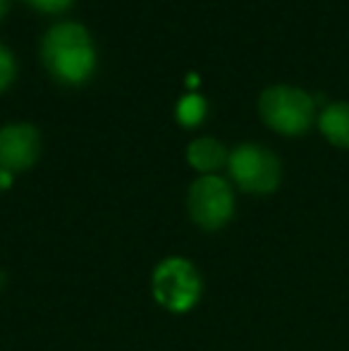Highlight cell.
<instances>
[{
    "mask_svg": "<svg viewBox=\"0 0 349 351\" xmlns=\"http://www.w3.org/2000/svg\"><path fill=\"white\" fill-rule=\"evenodd\" d=\"M228 148L218 139H210V136H201V139L191 141L189 148H186V160L199 172L220 170L223 165H228Z\"/></svg>",
    "mask_w": 349,
    "mask_h": 351,
    "instance_id": "52a82bcc",
    "label": "cell"
},
{
    "mask_svg": "<svg viewBox=\"0 0 349 351\" xmlns=\"http://www.w3.org/2000/svg\"><path fill=\"white\" fill-rule=\"evenodd\" d=\"M189 215L204 230H218L232 217L234 199L232 189L223 177L206 175L191 184L189 196H186Z\"/></svg>",
    "mask_w": 349,
    "mask_h": 351,
    "instance_id": "5b68a950",
    "label": "cell"
},
{
    "mask_svg": "<svg viewBox=\"0 0 349 351\" xmlns=\"http://www.w3.org/2000/svg\"><path fill=\"white\" fill-rule=\"evenodd\" d=\"M201 278L184 258H168L154 273V296L160 306L175 313H184L199 301Z\"/></svg>",
    "mask_w": 349,
    "mask_h": 351,
    "instance_id": "277c9868",
    "label": "cell"
},
{
    "mask_svg": "<svg viewBox=\"0 0 349 351\" xmlns=\"http://www.w3.org/2000/svg\"><path fill=\"white\" fill-rule=\"evenodd\" d=\"M318 130L333 146L349 151V103H330L318 117Z\"/></svg>",
    "mask_w": 349,
    "mask_h": 351,
    "instance_id": "ba28073f",
    "label": "cell"
},
{
    "mask_svg": "<svg viewBox=\"0 0 349 351\" xmlns=\"http://www.w3.org/2000/svg\"><path fill=\"white\" fill-rule=\"evenodd\" d=\"M206 115V101L196 93H186L180 103H177V120L184 127H194L204 120Z\"/></svg>",
    "mask_w": 349,
    "mask_h": 351,
    "instance_id": "9c48e42d",
    "label": "cell"
},
{
    "mask_svg": "<svg viewBox=\"0 0 349 351\" xmlns=\"http://www.w3.org/2000/svg\"><path fill=\"white\" fill-rule=\"evenodd\" d=\"M41 58L60 84L86 82L96 67L91 34L77 22H60L48 29L41 43Z\"/></svg>",
    "mask_w": 349,
    "mask_h": 351,
    "instance_id": "6da1fadb",
    "label": "cell"
},
{
    "mask_svg": "<svg viewBox=\"0 0 349 351\" xmlns=\"http://www.w3.org/2000/svg\"><path fill=\"white\" fill-rule=\"evenodd\" d=\"M14 74H17V65H14V58L8 48L0 43V93L12 84Z\"/></svg>",
    "mask_w": 349,
    "mask_h": 351,
    "instance_id": "30bf717a",
    "label": "cell"
},
{
    "mask_svg": "<svg viewBox=\"0 0 349 351\" xmlns=\"http://www.w3.org/2000/svg\"><path fill=\"white\" fill-rule=\"evenodd\" d=\"M261 120L270 130L285 136H299L313 125L316 101L304 88L289 84L268 86L258 98Z\"/></svg>",
    "mask_w": 349,
    "mask_h": 351,
    "instance_id": "7a4b0ae2",
    "label": "cell"
},
{
    "mask_svg": "<svg viewBox=\"0 0 349 351\" xmlns=\"http://www.w3.org/2000/svg\"><path fill=\"white\" fill-rule=\"evenodd\" d=\"M186 84H189V86H196V84H199V79L191 74V77H186Z\"/></svg>",
    "mask_w": 349,
    "mask_h": 351,
    "instance_id": "4fadbf2b",
    "label": "cell"
},
{
    "mask_svg": "<svg viewBox=\"0 0 349 351\" xmlns=\"http://www.w3.org/2000/svg\"><path fill=\"white\" fill-rule=\"evenodd\" d=\"M41 139L34 125L17 122L5 125L0 130V170L3 172H22L36 162Z\"/></svg>",
    "mask_w": 349,
    "mask_h": 351,
    "instance_id": "8992f818",
    "label": "cell"
},
{
    "mask_svg": "<svg viewBox=\"0 0 349 351\" xmlns=\"http://www.w3.org/2000/svg\"><path fill=\"white\" fill-rule=\"evenodd\" d=\"M32 8L41 10V12H62L70 8L75 0H27Z\"/></svg>",
    "mask_w": 349,
    "mask_h": 351,
    "instance_id": "8fae6325",
    "label": "cell"
},
{
    "mask_svg": "<svg viewBox=\"0 0 349 351\" xmlns=\"http://www.w3.org/2000/svg\"><path fill=\"white\" fill-rule=\"evenodd\" d=\"M232 180L249 194H270L278 189L282 167L273 151L258 143H242L228 158Z\"/></svg>",
    "mask_w": 349,
    "mask_h": 351,
    "instance_id": "3957f363",
    "label": "cell"
},
{
    "mask_svg": "<svg viewBox=\"0 0 349 351\" xmlns=\"http://www.w3.org/2000/svg\"><path fill=\"white\" fill-rule=\"evenodd\" d=\"M8 8H10V0H0V19L5 17V12H8Z\"/></svg>",
    "mask_w": 349,
    "mask_h": 351,
    "instance_id": "7c38bea8",
    "label": "cell"
}]
</instances>
